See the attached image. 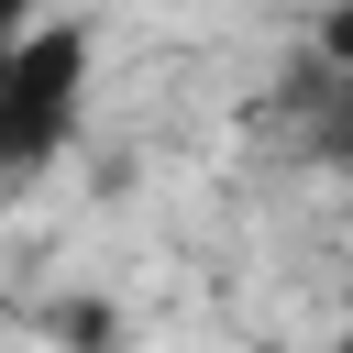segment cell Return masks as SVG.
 I'll list each match as a JSON object with an SVG mask.
<instances>
[{
  "instance_id": "obj_5",
  "label": "cell",
  "mask_w": 353,
  "mask_h": 353,
  "mask_svg": "<svg viewBox=\"0 0 353 353\" xmlns=\"http://www.w3.org/2000/svg\"><path fill=\"white\" fill-rule=\"evenodd\" d=\"M320 353H353V298H342V331H331V342H320Z\"/></svg>"
},
{
  "instance_id": "obj_1",
  "label": "cell",
  "mask_w": 353,
  "mask_h": 353,
  "mask_svg": "<svg viewBox=\"0 0 353 353\" xmlns=\"http://www.w3.org/2000/svg\"><path fill=\"white\" fill-rule=\"evenodd\" d=\"M88 66H99V22L77 11H0V188L44 176L77 132H88Z\"/></svg>"
},
{
  "instance_id": "obj_4",
  "label": "cell",
  "mask_w": 353,
  "mask_h": 353,
  "mask_svg": "<svg viewBox=\"0 0 353 353\" xmlns=\"http://www.w3.org/2000/svg\"><path fill=\"white\" fill-rule=\"evenodd\" d=\"M309 77H353V11H320L309 22Z\"/></svg>"
},
{
  "instance_id": "obj_2",
  "label": "cell",
  "mask_w": 353,
  "mask_h": 353,
  "mask_svg": "<svg viewBox=\"0 0 353 353\" xmlns=\"http://www.w3.org/2000/svg\"><path fill=\"white\" fill-rule=\"evenodd\" d=\"M276 121H287V143H298L309 165L353 176V77H309V66H298V88L276 99Z\"/></svg>"
},
{
  "instance_id": "obj_3",
  "label": "cell",
  "mask_w": 353,
  "mask_h": 353,
  "mask_svg": "<svg viewBox=\"0 0 353 353\" xmlns=\"http://www.w3.org/2000/svg\"><path fill=\"white\" fill-rule=\"evenodd\" d=\"M44 331H55L66 353H121V309H110V298H55Z\"/></svg>"
}]
</instances>
